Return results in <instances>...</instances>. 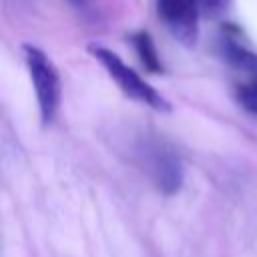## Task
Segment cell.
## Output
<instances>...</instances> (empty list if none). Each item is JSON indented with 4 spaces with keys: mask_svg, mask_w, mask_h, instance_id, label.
Instances as JSON below:
<instances>
[{
    "mask_svg": "<svg viewBox=\"0 0 257 257\" xmlns=\"http://www.w3.org/2000/svg\"><path fill=\"white\" fill-rule=\"evenodd\" d=\"M88 52L104 66V70L108 72V76L118 84V88L126 96H131V98H135L139 102H145L151 108L161 110V112H169L171 110V104L167 102V98L161 96V92H157L149 82H145L131 66H126L120 60L118 54H114L112 50H108L104 46H98V44H90L88 46Z\"/></svg>",
    "mask_w": 257,
    "mask_h": 257,
    "instance_id": "cell-1",
    "label": "cell"
},
{
    "mask_svg": "<svg viewBox=\"0 0 257 257\" xmlns=\"http://www.w3.org/2000/svg\"><path fill=\"white\" fill-rule=\"evenodd\" d=\"M24 60L36 90V98H38V108H40V118L42 124L52 122L58 104H60V78L58 72L52 64V60L36 46L32 44H24Z\"/></svg>",
    "mask_w": 257,
    "mask_h": 257,
    "instance_id": "cell-2",
    "label": "cell"
},
{
    "mask_svg": "<svg viewBox=\"0 0 257 257\" xmlns=\"http://www.w3.org/2000/svg\"><path fill=\"white\" fill-rule=\"evenodd\" d=\"M199 2H201V10L209 18H217L219 14H223V10L229 4V0H199Z\"/></svg>",
    "mask_w": 257,
    "mask_h": 257,
    "instance_id": "cell-8",
    "label": "cell"
},
{
    "mask_svg": "<svg viewBox=\"0 0 257 257\" xmlns=\"http://www.w3.org/2000/svg\"><path fill=\"white\" fill-rule=\"evenodd\" d=\"M70 6H74L76 10H88L90 6V0H66Z\"/></svg>",
    "mask_w": 257,
    "mask_h": 257,
    "instance_id": "cell-9",
    "label": "cell"
},
{
    "mask_svg": "<svg viewBox=\"0 0 257 257\" xmlns=\"http://www.w3.org/2000/svg\"><path fill=\"white\" fill-rule=\"evenodd\" d=\"M223 58L237 70L255 74L257 72V52H253L247 44L241 42L239 30L233 26H223V36L219 40Z\"/></svg>",
    "mask_w": 257,
    "mask_h": 257,
    "instance_id": "cell-5",
    "label": "cell"
},
{
    "mask_svg": "<svg viewBox=\"0 0 257 257\" xmlns=\"http://www.w3.org/2000/svg\"><path fill=\"white\" fill-rule=\"evenodd\" d=\"M237 100H239V104L245 110L257 114V72L247 82L239 84V88H237Z\"/></svg>",
    "mask_w": 257,
    "mask_h": 257,
    "instance_id": "cell-7",
    "label": "cell"
},
{
    "mask_svg": "<svg viewBox=\"0 0 257 257\" xmlns=\"http://www.w3.org/2000/svg\"><path fill=\"white\" fill-rule=\"evenodd\" d=\"M147 161L151 165V175L157 181V187L165 195H173L183 185V165L179 157L163 147H157L147 153Z\"/></svg>",
    "mask_w": 257,
    "mask_h": 257,
    "instance_id": "cell-4",
    "label": "cell"
},
{
    "mask_svg": "<svg viewBox=\"0 0 257 257\" xmlns=\"http://www.w3.org/2000/svg\"><path fill=\"white\" fill-rule=\"evenodd\" d=\"M131 42L143 62V66L149 70V72H163V64H161V58H159V52L155 48V42L151 38V34L147 30H139L131 36Z\"/></svg>",
    "mask_w": 257,
    "mask_h": 257,
    "instance_id": "cell-6",
    "label": "cell"
},
{
    "mask_svg": "<svg viewBox=\"0 0 257 257\" xmlns=\"http://www.w3.org/2000/svg\"><path fill=\"white\" fill-rule=\"evenodd\" d=\"M157 10L161 20L177 40L187 46H193L197 42L201 10L199 0H157Z\"/></svg>",
    "mask_w": 257,
    "mask_h": 257,
    "instance_id": "cell-3",
    "label": "cell"
}]
</instances>
